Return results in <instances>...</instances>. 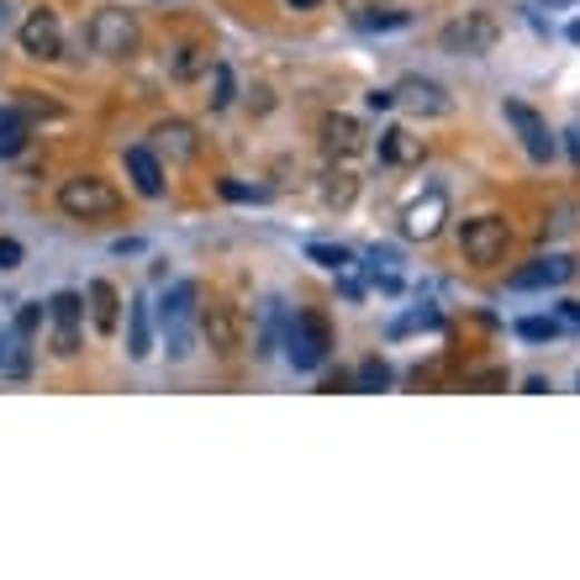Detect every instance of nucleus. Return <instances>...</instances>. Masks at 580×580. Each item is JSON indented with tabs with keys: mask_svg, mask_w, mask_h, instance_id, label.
Segmentation results:
<instances>
[{
	"mask_svg": "<svg viewBox=\"0 0 580 580\" xmlns=\"http://www.w3.org/2000/svg\"><path fill=\"white\" fill-rule=\"evenodd\" d=\"M21 259H27V248L17 238H0V269H21Z\"/></svg>",
	"mask_w": 580,
	"mask_h": 580,
	"instance_id": "33",
	"label": "nucleus"
},
{
	"mask_svg": "<svg viewBox=\"0 0 580 580\" xmlns=\"http://www.w3.org/2000/svg\"><path fill=\"white\" fill-rule=\"evenodd\" d=\"M549 6H570V0H549Z\"/></svg>",
	"mask_w": 580,
	"mask_h": 580,
	"instance_id": "41",
	"label": "nucleus"
},
{
	"mask_svg": "<svg viewBox=\"0 0 580 580\" xmlns=\"http://www.w3.org/2000/svg\"><path fill=\"white\" fill-rule=\"evenodd\" d=\"M196 306H200V285L196 281H175L159 301V327L164 322H196Z\"/></svg>",
	"mask_w": 580,
	"mask_h": 580,
	"instance_id": "15",
	"label": "nucleus"
},
{
	"mask_svg": "<svg viewBox=\"0 0 580 580\" xmlns=\"http://www.w3.org/2000/svg\"><path fill=\"white\" fill-rule=\"evenodd\" d=\"M564 138H570V159L580 164V121H576V127H570V132H564Z\"/></svg>",
	"mask_w": 580,
	"mask_h": 580,
	"instance_id": "37",
	"label": "nucleus"
},
{
	"mask_svg": "<svg viewBox=\"0 0 580 580\" xmlns=\"http://www.w3.org/2000/svg\"><path fill=\"white\" fill-rule=\"evenodd\" d=\"M501 117L518 127V138H522V148H528V159H533V164H549V159H554V138H549V121H543L539 111L528 106V100H507V106H501Z\"/></svg>",
	"mask_w": 580,
	"mask_h": 580,
	"instance_id": "6",
	"label": "nucleus"
},
{
	"mask_svg": "<svg viewBox=\"0 0 580 580\" xmlns=\"http://www.w3.org/2000/svg\"><path fill=\"white\" fill-rule=\"evenodd\" d=\"M21 148H27V117L11 106V111H0V159H17Z\"/></svg>",
	"mask_w": 580,
	"mask_h": 580,
	"instance_id": "21",
	"label": "nucleus"
},
{
	"mask_svg": "<svg viewBox=\"0 0 580 580\" xmlns=\"http://www.w3.org/2000/svg\"><path fill=\"white\" fill-rule=\"evenodd\" d=\"M439 306H417V312H406V317L391 322V338H406V333H417V327H439Z\"/></svg>",
	"mask_w": 580,
	"mask_h": 580,
	"instance_id": "26",
	"label": "nucleus"
},
{
	"mask_svg": "<svg viewBox=\"0 0 580 580\" xmlns=\"http://www.w3.org/2000/svg\"><path fill=\"white\" fill-rule=\"evenodd\" d=\"M85 301H90V322H96V333H117V327H121V291H117V285H111V281H90Z\"/></svg>",
	"mask_w": 580,
	"mask_h": 580,
	"instance_id": "13",
	"label": "nucleus"
},
{
	"mask_svg": "<svg viewBox=\"0 0 580 580\" xmlns=\"http://www.w3.org/2000/svg\"><path fill=\"white\" fill-rule=\"evenodd\" d=\"M306 259L312 264H322V269H348V248H333V243H312V248H306Z\"/></svg>",
	"mask_w": 580,
	"mask_h": 580,
	"instance_id": "30",
	"label": "nucleus"
},
{
	"mask_svg": "<svg viewBox=\"0 0 580 580\" xmlns=\"http://www.w3.org/2000/svg\"><path fill=\"white\" fill-rule=\"evenodd\" d=\"M391 96H396V106L417 111V117H449V111H454L449 90H443L439 80H422V75H406V80H401Z\"/></svg>",
	"mask_w": 580,
	"mask_h": 580,
	"instance_id": "8",
	"label": "nucleus"
},
{
	"mask_svg": "<svg viewBox=\"0 0 580 580\" xmlns=\"http://www.w3.org/2000/svg\"><path fill=\"white\" fill-rule=\"evenodd\" d=\"M212 69V53H200V48H175V59H169V75L175 80H196Z\"/></svg>",
	"mask_w": 580,
	"mask_h": 580,
	"instance_id": "24",
	"label": "nucleus"
},
{
	"mask_svg": "<svg viewBox=\"0 0 580 580\" xmlns=\"http://www.w3.org/2000/svg\"><path fill=\"white\" fill-rule=\"evenodd\" d=\"M53 354L59 360H75L80 354V327H53Z\"/></svg>",
	"mask_w": 580,
	"mask_h": 580,
	"instance_id": "31",
	"label": "nucleus"
},
{
	"mask_svg": "<svg viewBox=\"0 0 580 580\" xmlns=\"http://www.w3.org/2000/svg\"><path fill=\"white\" fill-rule=\"evenodd\" d=\"M85 38H90V48H96L100 59H127V53L138 48V17H132V11H117V6H106V11L90 17Z\"/></svg>",
	"mask_w": 580,
	"mask_h": 580,
	"instance_id": "4",
	"label": "nucleus"
},
{
	"mask_svg": "<svg viewBox=\"0 0 580 580\" xmlns=\"http://www.w3.org/2000/svg\"><path fill=\"white\" fill-rule=\"evenodd\" d=\"M48 322H53V327H80V322H85V296L59 291V296L48 301Z\"/></svg>",
	"mask_w": 580,
	"mask_h": 580,
	"instance_id": "22",
	"label": "nucleus"
},
{
	"mask_svg": "<svg viewBox=\"0 0 580 580\" xmlns=\"http://www.w3.org/2000/svg\"><path fill=\"white\" fill-rule=\"evenodd\" d=\"M200 333H206V343H212L217 354H238V348H243L238 312H233L227 301H212V306L200 312Z\"/></svg>",
	"mask_w": 580,
	"mask_h": 580,
	"instance_id": "10",
	"label": "nucleus"
},
{
	"mask_svg": "<svg viewBox=\"0 0 580 580\" xmlns=\"http://www.w3.org/2000/svg\"><path fill=\"white\" fill-rule=\"evenodd\" d=\"M164 348H169V360H190L196 354V322H164Z\"/></svg>",
	"mask_w": 580,
	"mask_h": 580,
	"instance_id": "23",
	"label": "nucleus"
},
{
	"mask_svg": "<svg viewBox=\"0 0 580 580\" xmlns=\"http://www.w3.org/2000/svg\"><path fill=\"white\" fill-rule=\"evenodd\" d=\"M6 21H11V0H0V32H6Z\"/></svg>",
	"mask_w": 580,
	"mask_h": 580,
	"instance_id": "39",
	"label": "nucleus"
},
{
	"mask_svg": "<svg viewBox=\"0 0 580 580\" xmlns=\"http://www.w3.org/2000/svg\"><path fill=\"white\" fill-rule=\"evenodd\" d=\"M322 148H327V154H360V148H364V127L354 117L333 111V117L322 121Z\"/></svg>",
	"mask_w": 580,
	"mask_h": 580,
	"instance_id": "16",
	"label": "nucleus"
},
{
	"mask_svg": "<svg viewBox=\"0 0 580 580\" xmlns=\"http://www.w3.org/2000/svg\"><path fill=\"white\" fill-rule=\"evenodd\" d=\"M327 354H333V327L322 312H296L285 322V360L296 370H322Z\"/></svg>",
	"mask_w": 580,
	"mask_h": 580,
	"instance_id": "2",
	"label": "nucleus"
},
{
	"mask_svg": "<svg viewBox=\"0 0 580 580\" xmlns=\"http://www.w3.org/2000/svg\"><path fill=\"white\" fill-rule=\"evenodd\" d=\"M291 11H312V6H322V0H285Z\"/></svg>",
	"mask_w": 580,
	"mask_h": 580,
	"instance_id": "38",
	"label": "nucleus"
},
{
	"mask_svg": "<svg viewBox=\"0 0 580 580\" xmlns=\"http://www.w3.org/2000/svg\"><path fill=\"white\" fill-rule=\"evenodd\" d=\"M518 338L549 343V338H560V322H554V317H522V322H518Z\"/></svg>",
	"mask_w": 580,
	"mask_h": 580,
	"instance_id": "28",
	"label": "nucleus"
},
{
	"mask_svg": "<svg viewBox=\"0 0 580 580\" xmlns=\"http://www.w3.org/2000/svg\"><path fill=\"white\" fill-rule=\"evenodd\" d=\"M222 196H227V200H269V190H254V185H238V180H222Z\"/></svg>",
	"mask_w": 580,
	"mask_h": 580,
	"instance_id": "32",
	"label": "nucleus"
},
{
	"mask_svg": "<svg viewBox=\"0 0 580 580\" xmlns=\"http://www.w3.org/2000/svg\"><path fill=\"white\" fill-rule=\"evenodd\" d=\"M391 106H396V96H391V90H375V96H370V111H391Z\"/></svg>",
	"mask_w": 580,
	"mask_h": 580,
	"instance_id": "35",
	"label": "nucleus"
},
{
	"mask_svg": "<svg viewBox=\"0 0 580 580\" xmlns=\"http://www.w3.org/2000/svg\"><path fill=\"white\" fill-rule=\"evenodd\" d=\"M259 348H254V354H275V348H281L285 343V301L281 296H269L259 306Z\"/></svg>",
	"mask_w": 580,
	"mask_h": 580,
	"instance_id": "19",
	"label": "nucleus"
},
{
	"mask_svg": "<svg viewBox=\"0 0 580 580\" xmlns=\"http://www.w3.org/2000/svg\"><path fill=\"white\" fill-rule=\"evenodd\" d=\"M38 322H42V306H21V312H17V333H21V338H32V333H38Z\"/></svg>",
	"mask_w": 580,
	"mask_h": 580,
	"instance_id": "34",
	"label": "nucleus"
},
{
	"mask_svg": "<svg viewBox=\"0 0 580 580\" xmlns=\"http://www.w3.org/2000/svg\"><path fill=\"white\" fill-rule=\"evenodd\" d=\"M381 164H396V169L422 164V138H412L406 127H385L381 132Z\"/></svg>",
	"mask_w": 580,
	"mask_h": 580,
	"instance_id": "18",
	"label": "nucleus"
},
{
	"mask_svg": "<svg viewBox=\"0 0 580 580\" xmlns=\"http://www.w3.org/2000/svg\"><path fill=\"white\" fill-rule=\"evenodd\" d=\"M460 248H464V259H470V264L491 269V264L507 259V248H512V227H507L501 217H475V222H464Z\"/></svg>",
	"mask_w": 580,
	"mask_h": 580,
	"instance_id": "5",
	"label": "nucleus"
},
{
	"mask_svg": "<svg viewBox=\"0 0 580 580\" xmlns=\"http://www.w3.org/2000/svg\"><path fill=\"white\" fill-rule=\"evenodd\" d=\"M364 27V32H391V27H406V11H360V17H354Z\"/></svg>",
	"mask_w": 580,
	"mask_h": 580,
	"instance_id": "29",
	"label": "nucleus"
},
{
	"mask_svg": "<svg viewBox=\"0 0 580 580\" xmlns=\"http://www.w3.org/2000/svg\"><path fill=\"white\" fill-rule=\"evenodd\" d=\"M443 222H449V196H443L439 185L427 190L422 200H412L406 206V217H401V227H406V238H417V243H433L443 233Z\"/></svg>",
	"mask_w": 580,
	"mask_h": 580,
	"instance_id": "9",
	"label": "nucleus"
},
{
	"mask_svg": "<svg viewBox=\"0 0 580 580\" xmlns=\"http://www.w3.org/2000/svg\"><path fill=\"white\" fill-rule=\"evenodd\" d=\"M127 354H132V360H148V354H154V312H148L142 296L127 306Z\"/></svg>",
	"mask_w": 580,
	"mask_h": 580,
	"instance_id": "17",
	"label": "nucleus"
},
{
	"mask_svg": "<svg viewBox=\"0 0 580 580\" xmlns=\"http://www.w3.org/2000/svg\"><path fill=\"white\" fill-rule=\"evenodd\" d=\"M21 53L27 59H42V63H53L63 53V27H59V17L53 11H32V17L21 21Z\"/></svg>",
	"mask_w": 580,
	"mask_h": 580,
	"instance_id": "7",
	"label": "nucleus"
},
{
	"mask_svg": "<svg viewBox=\"0 0 580 580\" xmlns=\"http://www.w3.org/2000/svg\"><path fill=\"white\" fill-rule=\"evenodd\" d=\"M564 281H576V259L570 254H543V259H533L528 269L512 275V291H549V285Z\"/></svg>",
	"mask_w": 580,
	"mask_h": 580,
	"instance_id": "11",
	"label": "nucleus"
},
{
	"mask_svg": "<svg viewBox=\"0 0 580 580\" xmlns=\"http://www.w3.org/2000/svg\"><path fill=\"white\" fill-rule=\"evenodd\" d=\"M59 212L75 222H100V217H117L121 196L117 185L100 180V175H75V180L59 185Z\"/></svg>",
	"mask_w": 580,
	"mask_h": 580,
	"instance_id": "1",
	"label": "nucleus"
},
{
	"mask_svg": "<svg viewBox=\"0 0 580 580\" xmlns=\"http://www.w3.org/2000/svg\"><path fill=\"white\" fill-rule=\"evenodd\" d=\"M570 42H580V21H570Z\"/></svg>",
	"mask_w": 580,
	"mask_h": 580,
	"instance_id": "40",
	"label": "nucleus"
},
{
	"mask_svg": "<svg viewBox=\"0 0 580 580\" xmlns=\"http://www.w3.org/2000/svg\"><path fill=\"white\" fill-rule=\"evenodd\" d=\"M154 154H169L175 164L196 159V127L190 121H159L154 127Z\"/></svg>",
	"mask_w": 580,
	"mask_h": 580,
	"instance_id": "14",
	"label": "nucleus"
},
{
	"mask_svg": "<svg viewBox=\"0 0 580 580\" xmlns=\"http://www.w3.org/2000/svg\"><path fill=\"white\" fill-rule=\"evenodd\" d=\"M391 381H396V375H391L385 360H364L360 370H354V385H360V391H385Z\"/></svg>",
	"mask_w": 580,
	"mask_h": 580,
	"instance_id": "25",
	"label": "nucleus"
},
{
	"mask_svg": "<svg viewBox=\"0 0 580 580\" xmlns=\"http://www.w3.org/2000/svg\"><path fill=\"white\" fill-rule=\"evenodd\" d=\"M233 96H238V80H233V69L217 59L212 69H206V106H212V111H227Z\"/></svg>",
	"mask_w": 580,
	"mask_h": 580,
	"instance_id": "20",
	"label": "nucleus"
},
{
	"mask_svg": "<svg viewBox=\"0 0 580 580\" xmlns=\"http://www.w3.org/2000/svg\"><path fill=\"white\" fill-rule=\"evenodd\" d=\"M121 159H127V180H132V190H138V196H148V200H159L164 196V164H159V154H154V148H127V154H121Z\"/></svg>",
	"mask_w": 580,
	"mask_h": 580,
	"instance_id": "12",
	"label": "nucleus"
},
{
	"mask_svg": "<svg viewBox=\"0 0 580 580\" xmlns=\"http://www.w3.org/2000/svg\"><path fill=\"white\" fill-rule=\"evenodd\" d=\"M560 317L570 322V327H580V301H560Z\"/></svg>",
	"mask_w": 580,
	"mask_h": 580,
	"instance_id": "36",
	"label": "nucleus"
},
{
	"mask_svg": "<svg viewBox=\"0 0 580 580\" xmlns=\"http://www.w3.org/2000/svg\"><path fill=\"white\" fill-rule=\"evenodd\" d=\"M497 38H501V27L485 17V11H464V17H454L439 32L443 53H460V59H485V53L497 48Z\"/></svg>",
	"mask_w": 580,
	"mask_h": 580,
	"instance_id": "3",
	"label": "nucleus"
},
{
	"mask_svg": "<svg viewBox=\"0 0 580 580\" xmlns=\"http://www.w3.org/2000/svg\"><path fill=\"white\" fill-rule=\"evenodd\" d=\"M354 190H360V185H354V175H348V169H338V175H327V185H322V200H327V206H348V200H354Z\"/></svg>",
	"mask_w": 580,
	"mask_h": 580,
	"instance_id": "27",
	"label": "nucleus"
}]
</instances>
